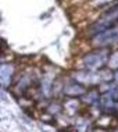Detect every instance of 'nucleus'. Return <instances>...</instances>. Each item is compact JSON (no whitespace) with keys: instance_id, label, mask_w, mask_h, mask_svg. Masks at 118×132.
<instances>
[{"instance_id":"f03ea898","label":"nucleus","mask_w":118,"mask_h":132,"mask_svg":"<svg viewBox=\"0 0 118 132\" xmlns=\"http://www.w3.org/2000/svg\"><path fill=\"white\" fill-rule=\"evenodd\" d=\"M104 60H106V56H103V52H96L85 56L83 64L86 67H102Z\"/></svg>"},{"instance_id":"f257e3e1","label":"nucleus","mask_w":118,"mask_h":132,"mask_svg":"<svg viewBox=\"0 0 118 132\" xmlns=\"http://www.w3.org/2000/svg\"><path fill=\"white\" fill-rule=\"evenodd\" d=\"M115 42H118V28L103 32V34H100V36H96L95 39L96 46H106L110 43H115Z\"/></svg>"},{"instance_id":"7ed1b4c3","label":"nucleus","mask_w":118,"mask_h":132,"mask_svg":"<svg viewBox=\"0 0 118 132\" xmlns=\"http://www.w3.org/2000/svg\"><path fill=\"white\" fill-rule=\"evenodd\" d=\"M86 92L82 85L79 84H71V85H67L64 86V95L65 96H70V97H77V96H82Z\"/></svg>"},{"instance_id":"20e7f679","label":"nucleus","mask_w":118,"mask_h":132,"mask_svg":"<svg viewBox=\"0 0 118 132\" xmlns=\"http://www.w3.org/2000/svg\"><path fill=\"white\" fill-rule=\"evenodd\" d=\"M108 67H111V68H118V53H114V54L110 57Z\"/></svg>"}]
</instances>
